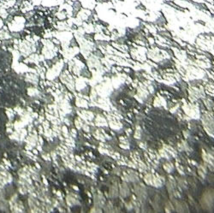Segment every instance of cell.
Masks as SVG:
<instances>
[{
  "label": "cell",
  "mask_w": 214,
  "mask_h": 213,
  "mask_svg": "<svg viewBox=\"0 0 214 213\" xmlns=\"http://www.w3.org/2000/svg\"><path fill=\"white\" fill-rule=\"evenodd\" d=\"M195 23H199V24H200V25H202V26H205V25H206V22L202 21V20H198V21H195Z\"/></svg>",
  "instance_id": "obj_3"
},
{
  "label": "cell",
  "mask_w": 214,
  "mask_h": 213,
  "mask_svg": "<svg viewBox=\"0 0 214 213\" xmlns=\"http://www.w3.org/2000/svg\"><path fill=\"white\" fill-rule=\"evenodd\" d=\"M28 1H30V2H32V0H28Z\"/></svg>",
  "instance_id": "obj_5"
},
{
  "label": "cell",
  "mask_w": 214,
  "mask_h": 213,
  "mask_svg": "<svg viewBox=\"0 0 214 213\" xmlns=\"http://www.w3.org/2000/svg\"><path fill=\"white\" fill-rule=\"evenodd\" d=\"M135 9L140 11H146V7L145 5L142 2H139L136 5H135Z\"/></svg>",
  "instance_id": "obj_1"
},
{
  "label": "cell",
  "mask_w": 214,
  "mask_h": 213,
  "mask_svg": "<svg viewBox=\"0 0 214 213\" xmlns=\"http://www.w3.org/2000/svg\"><path fill=\"white\" fill-rule=\"evenodd\" d=\"M95 1V3L96 4H98V5H106V4H108L110 1H108V0H94Z\"/></svg>",
  "instance_id": "obj_2"
},
{
  "label": "cell",
  "mask_w": 214,
  "mask_h": 213,
  "mask_svg": "<svg viewBox=\"0 0 214 213\" xmlns=\"http://www.w3.org/2000/svg\"><path fill=\"white\" fill-rule=\"evenodd\" d=\"M116 2H118V3H124L125 0H115Z\"/></svg>",
  "instance_id": "obj_4"
}]
</instances>
